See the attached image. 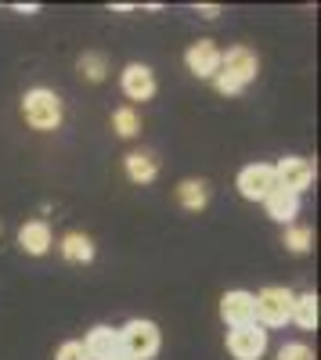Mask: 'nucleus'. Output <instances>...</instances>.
Returning a JSON list of instances; mask_svg holds the SVG:
<instances>
[{"instance_id":"2eb2a0df","label":"nucleus","mask_w":321,"mask_h":360,"mask_svg":"<svg viewBox=\"0 0 321 360\" xmlns=\"http://www.w3.org/2000/svg\"><path fill=\"white\" fill-rule=\"evenodd\" d=\"M177 202L184 209H191V213H199V209L210 205V184L206 180H181L177 184Z\"/></svg>"},{"instance_id":"9d476101","label":"nucleus","mask_w":321,"mask_h":360,"mask_svg":"<svg viewBox=\"0 0 321 360\" xmlns=\"http://www.w3.org/2000/svg\"><path fill=\"white\" fill-rule=\"evenodd\" d=\"M83 349H87V356H91V360H112L115 353H123V349H120V332H115V328L98 324V328H91V332H87Z\"/></svg>"},{"instance_id":"f257e3e1","label":"nucleus","mask_w":321,"mask_h":360,"mask_svg":"<svg viewBox=\"0 0 321 360\" xmlns=\"http://www.w3.org/2000/svg\"><path fill=\"white\" fill-rule=\"evenodd\" d=\"M256 69H260V62L249 47H231L227 54H220V69H217L213 83L220 94H239V90H246L256 79Z\"/></svg>"},{"instance_id":"6ab92c4d","label":"nucleus","mask_w":321,"mask_h":360,"mask_svg":"<svg viewBox=\"0 0 321 360\" xmlns=\"http://www.w3.org/2000/svg\"><path fill=\"white\" fill-rule=\"evenodd\" d=\"M112 130L120 134V137H137V134H141V115H137L130 105L115 108V112H112Z\"/></svg>"},{"instance_id":"ddd939ff","label":"nucleus","mask_w":321,"mask_h":360,"mask_svg":"<svg viewBox=\"0 0 321 360\" xmlns=\"http://www.w3.org/2000/svg\"><path fill=\"white\" fill-rule=\"evenodd\" d=\"M264 205H268V217H271V220H278V224H293L296 213H300V195L275 188V191L264 198Z\"/></svg>"},{"instance_id":"f03ea898","label":"nucleus","mask_w":321,"mask_h":360,"mask_svg":"<svg viewBox=\"0 0 321 360\" xmlns=\"http://www.w3.org/2000/svg\"><path fill=\"white\" fill-rule=\"evenodd\" d=\"M22 115H25V123L40 130V134H51L62 127V119H65V108H62V98L54 94V90L47 86H37V90H29V94L22 98Z\"/></svg>"},{"instance_id":"6e6552de","label":"nucleus","mask_w":321,"mask_h":360,"mask_svg":"<svg viewBox=\"0 0 321 360\" xmlns=\"http://www.w3.org/2000/svg\"><path fill=\"white\" fill-rule=\"evenodd\" d=\"M220 54H224V51H220L213 40H195V44L184 51V62H188L191 76H199V79H213L217 69H220Z\"/></svg>"},{"instance_id":"aec40b11","label":"nucleus","mask_w":321,"mask_h":360,"mask_svg":"<svg viewBox=\"0 0 321 360\" xmlns=\"http://www.w3.org/2000/svg\"><path fill=\"white\" fill-rule=\"evenodd\" d=\"M282 245H285L289 252L303 256V252H310V249H314V231H310V227H285Z\"/></svg>"},{"instance_id":"dca6fc26","label":"nucleus","mask_w":321,"mask_h":360,"mask_svg":"<svg viewBox=\"0 0 321 360\" xmlns=\"http://www.w3.org/2000/svg\"><path fill=\"white\" fill-rule=\"evenodd\" d=\"M62 256H65L69 263H91V259H94V242H91L87 234L73 231V234L62 238Z\"/></svg>"},{"instance_id":"4468645a","label":"nucleus","mask_w":321,"mask_h":360,"mask_svg":"<svg viewBox=\"0 0 321 360\" xmlns=\"http://www.w3.org/2000/svg\"><path fill=\"white\" fill-rule=\"evenodd\" d=\"M127 176L134 184H152L159 176V159L152 152H130L127 155Z\"/></svg>"},{"instance_id":"20e7f679","label":"nucleus","mask_w":321,"mask_h":360,"mask_svg":"<svg viewBox=\"0 0 321 360\" xmlns=\"http://www.w3.org/2000/svg\"><path fill=\"white\" fill-rule=\"evenodd\" d=\"M159 346H163V335H159V328L152 321L134 317V321H127L120 328V349L130 360H152L159 353Z\"/></svg>"},{"instance_id":"f3484780","label":"nucleus","mask_w":321,"mask_h":360,"mask_svg":"<svg viewBox=\"0 0 321 360\" xmlns=\"http://www.w3.org/2000/svg\"><path fill=\"white\" fill-rule=\"evenodd\" d=\"M289 321H296L303 332H314L317 328V295L314 292H303V295H296V303H293V317Z\"/></svg>"},{"instance_id":"423d86ee","label":"nucleus","mask_w":321,"mask_h":360,"mask_svg":"<svg viewBox=\"0 0 321 360\" xmlns=\"http://www.w3.org/2000/svg\"><path fill=\"white\" fill-rule=\"evenodd\" d=\"M275 188H278L275 184V166H268V162H253L239 173V191L249 202H264Z\"/></svg>"},{"instance_id":"f8f14e48","label":"nucleus","mask_w":321,"mask_h":360,"mask_svg":"<svg viewBox=\"0 0 321 360\" xmlns=\"http://www.w3.org/2000/svg\"><path fill=\"white\" fill-rule=\"evenodd\" d=\"M18 249L29 256H44L51 249V227L44 220H29L18 227Z\"/></svg>"},{"instance_id":"a211bd4d","label":"nucleus","mask_w":321,"mask_h":360,"mask_svg":"<svg viewBox=\"0 0 321 360\" xmlns=\"http://www.w3.org/2000/svg\"><path fill=\"white\" fill-rule=\"evenodd\" d=\"M80 76L83 79H91V83H101L105 79V72H108V62H105V54H98V51H87V54H80Z\"/></svg>"},{"instance_id":"7ed1b4c3","label":"nucleus","mask_w":321,"mask_h":360,"mask_svg":"<svg viewBox=\"0 0 321 360\" xmlns=\"http://www.w3.org/2000/svg\"><path fill=\"white\" fill-rule=\"evenodd\" d=\"M293 303H296V292H289L282 285H271L260 295H253V321L260 328H282L289 317H293Z\"/></svg>"},{"instance_id":"9b49d317","label":"nucleus","mask_w":321,"mask_h":360,"mask_svg":"<svg viewBox=\"0 0 321 360\" xmlns=\"http://www.w3.org/2000/svg\"><path fill=\"white\" fill-rule=\"evenodd\" d=\"M220 317H224V324H231V328L253 324V295L242 292V288L227 292V295L220 299Z\"/></svg>"},{"instance_id":"0eeeda50","label":"nucleus","mask_w":321,"mask_h":360,"mask_svg":"<svg viewBox=\"0 0 321 360\" xmlns=\"http://www.w3.org/2000/svg\"><path fill=\"white\" fill-rule=\"evenodd\" d=\"M275 184L282 188V191H293V195H300V191H307L310 184H314V166L307 162V159H282L278 166H275Z\"/></svg>"},{"instance_id":"4be33fe9","label":"nucleus","mask_w":321,"mask_h":360,"mask_svg":"<svg viewBox=\"0 0 321 360\" xmlns=\"http://www.w3.org/2000/svg\"><path fill=\"white\" fill-rule=\"evenodd\" d=\"M278 360H314V349L303 346V342H285L278 349Z\"/></svg>"},{"instance_id":"412c9836","label":"nucleus","mask_w":321,"mask_h":360,"mask_svg":"<svg viewBox=\"0 0 321 360\" xmlns=\"http://www.w3.org/2000/svg\"><path fill=\"white\" fill-rule=\"evenodd\" d=\"M54 360H91V356H87V349H83V342H80V339H69V342L58 346Z\"/></svg>"},{"instance_id":"1a4fd4ad","label":"nucleus","mask_w":321,"mask_h":360,"mask_svg":"<svg viewBox=\"0 0 321 360\" xmlns=\"http://www.w3.org/2000/svg\"><path fill=\"white\" fill-rule=\"evenodd\" d=\"M123 94L130 98V101H149L152 94H156V72L149 69V65H127L123 69Z\"/></svg>"},{"instance_id":"b1692460","label":"nucleus","mask_w":321,"mask_h":360,"mask_svg":"<svg viewBox=\"0 0 321 360\" xmlns=\"http://www.w3.org/2000/svg\"><path fill=\"white\" fill-rule=\"evenodd\" d=\"M112 360H130V356H127V353H115V356H112Z\"/></svg>"},{"instance_id":"39448f33","label":"nucleus","mask_w":321,"mask_h":360,"mask_svg":"<svg viewBox=\"0 0 321 360\" xmlns=\"http://www.w3.org/2000/svg\"><path fill=\"white\" fill-rule=\"evenodd\" d=\"M264 349H268V332L256 321L242 324V328H231V332H227V353L235 360H260Z\"/></svg>"},{"instance_id":"5701e85b","label":"nucleus","mask_w":321,"mask_h":360,"mask_svg":"<svg viewBox=\"0 0 321 360\" xmlns=\"http://www.w3.org/2000/svg\"><path fill=\"white\" fill-rule=\"evenodd\" d=\"M199 15H202V18H217V8H210V4H202V8H199Z\"/></svg>"}]
</instances>
